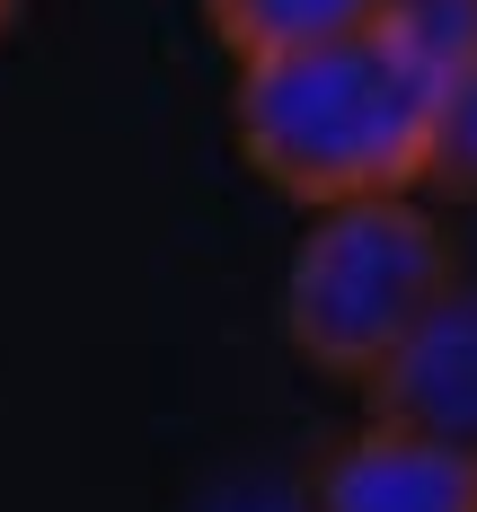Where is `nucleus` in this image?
<instances>
[{
  "instance_id": "nucleus-1",
  "label": "nucleus",
  "mask_w": 477,
  "mask_h": 512,
  "mask_svg": "<svg viewBox=\"0 0 477 512\" xmlns=\"http://www.w3.org/2000/svg\"><path fill=\"white\" fill-rule=\"evenodd\" d=\"M230 124L248 168L301 212L354 204V195H424L433 80L380 27H354L327 45L239 62Z\"/></svg>"
},
{
  "instance_id": "nucleus-2",
  "label": "nucleus",
  "mask_w": 477,
  "mask_h": 512,
  "mask_svg": "<svg viewBox=\"0 0 477 512\" xmlns=\"http://www.w3.org/2000/svg\"><path fill=\"white\" fill-rule=\"evenodd\" d=\"M460 274L469 265L451 248V230L416 195L327 204L310 212L301 248L283 265V336L327 380H371Z\"/></svg>"
},
{
  "instance_id": "nucleus-3",
  "label": "nucleus",
  "mask_w": 477,
  "mask_h": 512,
  "mask_svg": "<svg viewBox=\"0 0 477 512\" xmlns=\"http://www.w3.org/2000/svg\"><path fill=\"white\" fill-rule=\"evenodd\" d=\"M363 389H371L380 424L424 433V442L477 460V274H460L442 301L424 309Z\"/></svg>"
},
{
  "instance_id": "nucleus-4",
  "label": "nucleus",
  "mask_w": 477,
  "mask_h": 512,
  "mask_svg": "<svg viewBox=\"0 0 477 512\" xmlns=\"http://www.w3.org/2000/svg\"><path fill=\"white\" fill-rule=\"evenodd\" d=\"M301 512H477V460L371 415L345 442H327Z\"/></svg>"
},
{
  "instance_id": "nucleus-5",
  "label": "nucleus",
  "mask_w": 477,
  "mask_h": 512,
  "mask_svg": "<svg viewBox=\"0 0 477 512\" xmlns=\"http://www.w3.org/2000/svg\"><path fill=\"white\" fill-rule=\"evenodd\" d=\"M212 36L257 62V53H292V45H327V36H354L380 18V0H204Z\"/></svg>"
},
{
  "instance_id": "nucleus-6",
  "label": "nucleus",
  "mask_w": 477,
  "mask_h": 512,
  "mask_svg": "<svg viewBox=\"0 0 477 512\" xmlns=\"http://www.w3.org/2000/svg\"><path fill=\"white\" fill-rule=\"evenodd\" d=\"M371 27L407 53L433 89H442L451 71H469V62H477V0H380Z\"/></svg>"
},
{
  "instance_id": "nucleus-7",
  "label": "nucleus",
  "mask_w": 477,
  "mask_h": 512,
  "mask_svg": "<svg viewBox=\"0 0 477 512\" xmlns=\"http://www.w3.org/2000/svg\"><path fill=\"white\" fill-rule=\"evenodd\" d=\"M424 186L477 204V62L433 89V151H424Z\"/></svg>"
},
{
  "instance_id": "nucleus-8",
  "label": "nucleus",
  "mask_w": 477,
  "mask_h": 512,
  "mask_svg": "<svg viewBox=\"0 0 477 512\" xmlns=\"http://www.w3.org/2000/svg\"><path fill=\"white\" fill-rule=\"evenodd\" d=\"M18 9H27V0H0V36H9V27H18Z\"/></svg>"
}]
</instances>
